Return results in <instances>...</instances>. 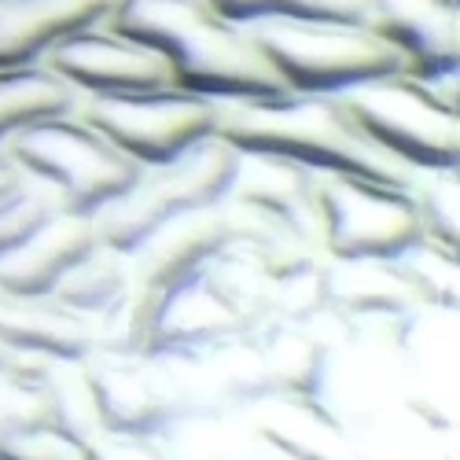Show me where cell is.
<instances>
[{"label":"cell","mask_w":460,"mask_h":460,"mask_svg":"<svg viewBox=\"0 0 460 460\" xmlns=\"http://www.w3.org/2000/svg\"><path fill=\"white\" fill-rule=\"evenodd\" d=\"M78 103L82 96L45 63L0 70V151L19 129L52 119V114H70L78 111Z\"/></svg>","instance_id":"cell-16"},{"label":"cell","mask_w":460,"mask_h":460,"mask_svg":"<svg viewBox=\"0 0 460 460\" xmlns=\"http://www.w3.org/2000/svg\"><path fill=\"white\" fill-rule=\"evenodd\" d=\"M214 12L240 26L261 19H332V22H365L361 0H207Z\"/></svg>","instance_id":"cell-22"},{"label":"cell","mask_w":460,"mask_h":460,"mask_svg":"<svg viewBox=\"0 0 460 460\" xmlns=\"http://www.w3.org/2000/svg\"><path fill=\"white\" fill-rule=\"evenodd\" d=\"M391 265L412 298L438 302V305L456 302V251H446L435 240H420L405 254H398Z\"/></svg>","instance_id":"cell-21"},{"label":"cell","mask_w":460,"mask_h":460,"mask_svg":"<svg viewBox=\"0 0 460 460\" xmlns=\"http://www.w3.org/2000/svg\"><path fill=\"white\" fill-rule=\"evenodd\" d=\"M0 342L26 358L74 365L93 354L96 328L89 317L66 310L52 295L26 298L0 291Z\"/></svg>","instance_id":"cell-12"},{"label":"cell","mask_w":460,"mask_h":460,"mask_svg":"<svg viewBox=\"0 0 460 460\" xmlns=\"http://www.w3.org/2000/svg\"><path fill=\"white\" fill-rule=\"evenodd\" d=\"M214 133L240 155H273L314 173H347L379 184H412V170L372 147L335 96L284 93L270 100H214Z\"/></svg>","instance_id":"cell-2"},{"label":"cell","mask_w":460,"mask_h":460,"mask_svg":"<svg viewBox=\"0 0 460 460\" xmlns=\"http://www.w3.org/2000/svg\"><path fill=\"white\" fill-rule=\"evenodd\" d=\"M409 191H412V203L420 214L424 240H435L446 251H456L460 247V181H456V170H416Z\"/></svg>","instance_id":"cell-20"},{"label":"cell","mask_w":460,"mask_h":460,"mask_svg":"<svg viewBox=\"0 0 460 460\" xmlns=\"http://www.w3.org/2000/svg\"><path fill=\"white\" fill-rule=\"evenodd\" d=\"M4 151L33 184L49 191L59 214L78 217H93L144 170L74 111L19 129Z\"/></svg>","instance_id":"cell-4"},{"label":"cell","mask_w":460,"mask_h":460,"mask_svg":"<svg viewBox=\"0 0 460 460\" xmlns=\"http://www.w3.org/2000/svg\"><path fill=\"white\" fill-rule=\"evenodd\" d=\"M107 26L166 56L184 93L207 100H270L291 93L247 26L207 0H119Z\"/></svg>","instance_id":"cell-1"},{"label":"cell","mask_w":460,"mask_h":460,"mask_svg":"<svg viewBox=\"0 0 460 460\" xmlns=\"http://www.w3.org/2000/svg\"><path fill=\"white\" fill-rule=\"evenodd\" d=\"M173 214L177 210L166 203V196L159 191V184L151 181V173L140 170V177L122 191V196H114L107 207H100L93 214V225H96V236L103 247L129 258L155 236Z\"/></svg>","instance_id":"cell-18"},{"label":"cell","mask_w":460,"mask_h":460,"mask_svg":"<svg viewBox=\"0 0 460 460\" xmlns=\"http://www.w3.org/2000/svg\"><path fill=\"white\" fill-rule=\"evenodd\" d=\"M247 30L291 93L335 96L350 85L409 70L405 56L365 22L261 19L247 22Z\"/></svg>","instance_id":"cell-5"},{"label":"cell","mask_w":460,"mask_h":460,"mask_svg":"<svg viewBox=\"0 0 460 460\" xmlns=\"http://www.w3.org/2000/svg\"><path fill=\"white\" fill-rule=\"evenodd\" d=\"M365 26L405 56L416 78H446L460 70V8L442 0H361Z\"/></svg>","instance_id":"cell-9"},{"label":"cell","mask_w":460,"mask_h":460,"mask_svg":"<svg viewBox=\"0 0 460 460\" xmlns=\"http://www.w3.org/2000/svg\"><path fill=\"white\" fill-rule=\"evenodd\" d=\"M78 460H163L155 449L129 435H111V438H85L78 446Z\"/></svg>","instance_id":"cell-24"},{"label":"cell","mask_w":460,"mask_h":460,"mask_svg":"<svg viewBox=\"0 0 460 460\" xmlns=\"http://www.w3.org/2000/svg\"><path fill=\"white\" fill-rule=\"evenodd\" d=\"M100 243L93 217L78 214H56L37 233L0 258V291L41 298L52 295L56 284Z\"/></svg>","instance_id":"cell-14"},{"label":"cell","mask_w":460,"mask_h":460,"mask_svg":"<svg viewBox=\"0 0 460 460\" xmlns=\"http://www.w3.org/2000/svg\"><path fill=\"white\" fill-rule=\"evenodd\" d=\"M78 119L103 133L137 166H166L217 126V103L184 89L137 93V96H85Z\"/></svg>","instance_id":"cell-7"},{"label":"cell","mask_w":460,"mask_h":460,"mask_svg":"<svg viewBox=\"0 0 460 460\" xmlns=\"http://www.w3.org/2000/svg\"><path fill=\"white\" fill-rule=\"evenodd\" d=\"M133 291V273H129V258L96 243L74 270L56 284L52 298L63 302L66 310L82 314L89 321L114 317L126 305Z\"/></svg>","instance_id":"cell-17"},{"label":"cell","mask_w":460,"mask_h":460,"mask_svg":"<svg viewBox=\"0 0 460 460\" xmlns=\"http://www.w3.org/2000/svg\"><path fill=\"white\" fill-rule=\"evenodd\" d=\"M119 0H0V70L37 66L63 37L107 22Z\"/></svg>","instance_id":"cell-11"},{"label":"cell","mask_w":460,"mask_h":460,"mask_svg":"<svg viewBox=\"0 0 460 460\" xmlns=\"http://www.w3.org/2000/svg\"><path fill=\"white\" fill-rule=\"evenodd\" d=\"M228 247V228L217 207L173 214L137 254H129V273L137 288L173 291L196 284L207 265Z\"/></svg>","instance_id":"cell-10"},{"label":"cell","mask_w":460,"mask_h":460,"mask_svg":"<svg viewBox=\"0 0 460 460\" xmlns=\"http://www.w3.org/2000/svg\"><path fill=\"white\" fill-rule=\"evenodd\" d=\"M45 66L52 74L85 96H137V93H163L181 89L173 78V66L163 52L137 41V37L114 30L107 22H96L89 30H78L45 56Z\"/></svg>","instance_id":"cell-8"},{"label":"cell","mask_w":460,"mask_h":460,"mask_svg":"<svg viewBox=\"0 0 460 460\" xmlns=\"http://www.w3.org/2000/svg\"><path fill=\"white\" fill-rule=\"evenodd\" d=\"M89 398L96 412V428L111 435L144 438L163 424V402L151 383L137 372H89Z\"/></svg>","instance_id":"cell-19"},{"label":"cell","mask_w":460,"mask_h":460,"mask_svg":"<svg viewBox=\"0 0 460 460\" xmlns=\"http://www.w3.org/2000/svg\"><path fill=\"white\" fill-rule=\"evenodd\" d=\"M354 129L405 170L460 166V107L456 74L416 78L409 70L372 78L335 93Z\"/></svg>","instance_id":"cell-3"},{"label":"cell","mask_w":460,"mask_h":460,"mask_svg":"<svg viewBox=\"0 0 460 460\" xmlns=\"http://www.w3.org/2000/svg\"><path fill=\"white\" fill-rule=\"evenodd\" d=\"M236 170H240V151L217 133L191 144L184 155H177L166 166H147L151 181L159 184V191L177 214L217 207L228 196V188H233Z\"/></svg>","instance_id":"cell-15"},{"label":"cell","mask_w":460,"mask_h":460,"mask_svg":"<svg viewBox=\"0 0 460 460\" xmlns=\"http://www.w3.org/2000/svg\"><path fill=\"white\" fill-rule=\"evenodd\" d=\"M22 181H26V173L8 159V151H0V203H4Z\"/></svg>","instance_id":"cell-25"},{"label":"cell","mask_w":460,"mask_h":460,"mask_svg":"<svg viewBox=\"0 0 460 460\" xmlns=\"http://www.w3.org/2000/svg\"><path fill=\"white\" fill-rule=\"evenodd\" d=\"M321 251L332 261H394L424 240L412 191L347 173H321Z\"/></svg>","instance_id":"cell-6"},{"label":"cell","mask_w":460,"mask_h":460,"mask_svg":"<svg viewBox=\"0 0 460 460\" xmlns=\"http://www.w3.org/2000/svg\"><path fill=\"white\" fill-rule=\"evenodd\" d=\"M56 203L52 196L41 188V184H33L30 177L12 191V196L0 203V258L12 254L15 247H22L37 228H41L49 217H56Z\"/></svg>","instance_id":"cell-23"},{"label":"cell","mask_w":460,"mask_h":460,"mask_svg":"<svg viewBox=\"0 0 460 460\" xmlns=\"http://www.w3.org/2000/svg\"><path fill=\"white\" fill-rule=\"evenodd\" d=\"M321 173L305 170L288 159L273 155H240V170L233 177L225 199L258 207L280 217L295 233L321 251V199H317Z\"/></svg>","instance_id":"cell-13"}]
</instances>
